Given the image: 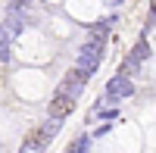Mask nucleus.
<instances>
[{
  "mask_svg": "<svg viewBox=\"0 0 156 153\" xmlns=\"http://www.w3.org/2000/svg\"><path fill=\"white\" fill-rule=\"evenodd\" d=\"M0 62H9V41H6V34H0Z\"/></svg>",
  "mask_w": 156,
  "mask_h": 153,
  "instance_id": "nucleus-6",
  "label": "nucleus"
},
{
  "mask_svg": "<svg viewBox=\"0 0 156 153\" xmlns=\"http://www.w3.org/2000/svg\"><path fill=\"white\" fill-rule=\"evenodd\" d=\"M50 134L47 128H31L28 134H25V141H22V150L19 153H44L47 150V144H50Z\"/></svg>",
  "mask_w": 156,
  "mask_h": 153,
  "instance_id": "nucleus-2",
  "label": "nucleus"
},
{
  "mask_svg": "<svg viewBox=\"0 0 156 153\" xmlns=\"http://www.w3.org/2000/svg\"><path fill=\"white\" fill-rule=\"evenodd\" d=\"M147 56H150V47H147V41H137V44H134V50H131V59L144 62Z\"/></svg>",
  "mask_w": 156,
  "mask_h": 153,
  "instance_id": "nucleus-5",
  "label": "nucleus"
},
{
  "mask_svg": "<svg viewBox=\"0 0 156 153\" xmlns=\"http://www.w3.org/2000/svg\"><path fill=\"white\" fill-rule=\"evenodd\" d=\"M87 78H90V75H87L84 69H72V72H66V78L59 81V91H56V94L78 100V94H81V87L87 84Z\"/></svg>",
  "mask_w": 156,
  "mask_h": 153,
  "instance_id": "nucleus-1",
  "label": "nucleus"
},
{
  "mask_svg": "<svg viewBox=\"0 0 156 153\" xmlns=\"http://www.w3.org/2000/svg\"><path fill=\"white\" fill-rule=\"evenodd\" d=\"M106 94H109V100L131 97L134 94V84H131V78H125V75H115V78H109V84H106Z\"/></svg>",
  "mask_w": 156,
  "mask_h": 153,
  "instance_id": "nucleus-3",
  "label": "nucleus"
},
{
  "mask_svg": "<svg viewBox=\"0 0 156 153\" xmlns=\"http://www.w3.org/2000/svg\"><path fill=\"white\" fill-rule=\"evenodd\" d=\"M72 109H75V100H72V97H62V94H56L53 100H50V106H47L50 119H56V122H59V119H66Z\"/></svg>",
  "mask_w": 156,
  "mask_h": 153,
  "instance_id": "nucleus-4",
  "label": "nucleus"
},
{
  "mask_svg": "<svg viewBox=\"0 0 156 153\" xmlns=\"http://www.w3.org/2000/svg\"><path fill=\"white\" fill-rule=\"evenodd\" d=\"M84 150H87V137H78V141H75L66 153H84Z\"/></svg>",
  "mask_w": 156,
  "mask_h": 153,
  "instance_id": "nucleus-8",
  "label": "nucleus"
},
{
  "mask_svg": "<svg viewBox=\"0 0 156 153\" xmlns=\"http://www.w3.org/2000/svg\"><path fill=\"white\" fill-rule=\"evenodd\" d=\"M12 31H22V22H19V16H9V22H6V34H12Z\"/></svg>",
  "mask_w": 156,
  "mask_h": 153,
  "instance_id": "nucleus-7",
  "label": "nucleus"
}]
</instances>
